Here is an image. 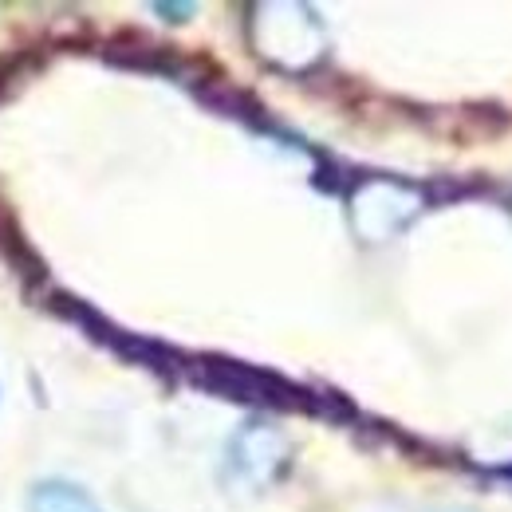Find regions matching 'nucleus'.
Segmentation results:
<instances>
[{"instance_id": "423d86ee", "label": "nucleus", "mask_w": 512, "mask_h": 512, "mask_svg": "<svg viewBox=\"0 0 512 512\" xmlns=\"http://www.w3.org/2000/svg\"><path fill=\"white\" fill-rule=\"evenodd\" d=\"M449 512H469V509H449Z\"/></svg>"}, {"instance_id": "f257e3e1", "label": "nucleus", "mask_w": 512, "mask_h": 512, "mask_svg": "<svg viewBox=\"0 0 512 512\" xmlns=\"http://www.w3.org/2000/svg\"><path fill=\"white\" fill-rule=\"evenodd\" d=\"M201 383L233 402H272V406H308V394L284 383L280 375L256 371L233 359H201Z\"/></svg>"}, {"instance_id": "39448f33", "label": "nucleus", "mask_w": 512, "mask_h": 512, "mask_svg": "<svg viewBox=\"0 0 512 512\" xmlns=\"http://www.w3.org/2000/svg\"><path fill=\"white\" fill-rule=\"evenodd\" d=\"M154 12L166 16L170 24H182V20H190L193 16V4H154Z\"/></svg>"}, {"instance_id": "20e7f679", "label": "nucleus", "mask_w": 512, "mask_h": 512, "mask_svg": "<svg viewBox=\"0 0 512 512\" xmlns=\"http://www.w3.org/2000/svg\"><path fill=\"white\" fill-rule=\"evenodd\" d=\"M28 71H32V56H28V52H4V56H0V95L16 91Z\"/></svg>"}, {"instance_id": "f03ea898", "label": "nucleus", "mask_w": 512, "mask_h": 512, "mask_svg": "<svg viewBox=\"0 0 512 512\" xmlns=\"http://www.w3.org/2000/svg\"><path fill=\"white\" fill-rule=\"evenodd\" d=\"M103 56L111 60V64L119 67H138V71H170V67L178 64V56L170 52V48H162V44H154V40H146L142 32H115L111 40H107V48H103Z\"/></svg>"}, {"instance_id": "7ed1b4c3", "label": "nucleus", "mask_w": 512, "mask_h": 512, "mask_svg": "<svg viewBox=\"0 0 512 512\" xmlns=\"http://www.w3.org/2000/svg\"><path fill=\"white\" fill-rule=\"evenodd\" d=\"M28 512H103L95 505V497L71 481H36L28 493Z\"/></svg>"}]
</instances>
